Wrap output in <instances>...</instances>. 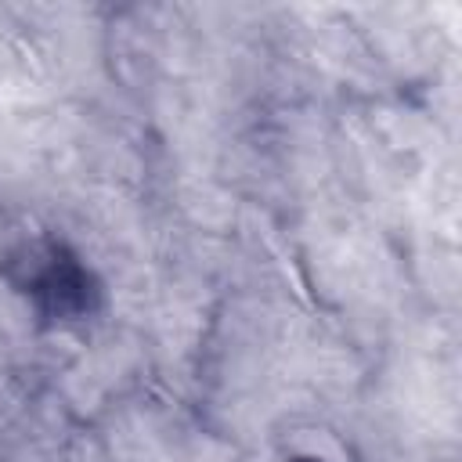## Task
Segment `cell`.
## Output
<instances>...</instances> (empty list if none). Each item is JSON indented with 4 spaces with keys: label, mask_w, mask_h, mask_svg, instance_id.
Wrapping results in <instances>:
<instances>
[{
    "label": "cell",
    "mask_w": 462,
    "mask_h": 462,
    "mask_svg": "<svg viewBox=\"0 0 462 462\" xmlns=\"http://www.w3.org/2000/svg\"><path fill=\"white\" fill-rule=\"evenodd\" d=\"M0 274L51 325L83 321L101 307L97 274L87 267V260L72 245L51 235L18 242L4 256Z\"/></svg>",
    "instance_id": "cell-1"
}]
</instances>
